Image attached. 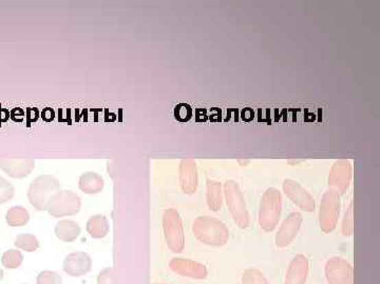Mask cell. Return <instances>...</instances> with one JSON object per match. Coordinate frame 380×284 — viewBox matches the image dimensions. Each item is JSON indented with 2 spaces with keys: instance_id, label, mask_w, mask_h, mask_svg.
Instances as JSON below:
<instances>
[{
  "instance_id": "1",
  "label": "cell",
  "mask_w": 380,
  "mask_h": 284,
  "mask_svg": "<svg viewBox=\"0 0 380 284\" xmlns=\"http://www.w3.org/2000/svg\"><path fill=\"white\" fill-rule=\"evenodd\" d=\"M193 234L198 240L207 246H225L229 240L228 227L215 217H198L193 224Z\"/></svg>"
},
{
  "instance_id": "2",
  "label": "cell",
  "mask_w": 380,
  "mask_h": 284,
  "mask_svg": "<svg viewBox=\"0 0 380 284\" xmlns=\"http://www.w3.org/2000/svg\"><path fill=\"white\" fill-rule=\"evenodd\" d=\"M281 211V193L275 188H270L262 196L260 203L259 223L262 230L273 232L279 223Z\"/></svg>"
},
{
  "instance_id": "3",
  "label": "cell",
  "mask_w": 380,
  "mask_h": 284,
  "mask_svg": "<svg viewBox=\"0 0 380 284\" xmlns=\"http://www.w3.org/2000/svg\"><path fill=\"white\" fill-rule=\"evenodd\" d=\"M224 196L227 207L236 224L240 229H248L250 223V213L238 182L235 180L225 182Z\"/></svg>"
},
{
  "instance_id": "4",
  "label": "cell",
  "mask_w": 380,
  "mask_h": 284,
  "mask_svg": "<svg viewBox=\"0 0 380 284\" xmlns=\"http://www.w3.org/2000/svg\"><path fill=\"white\" fill-rule=\"evenodd\" d=\"M58 191H60V182L54 176H39L29 187L28 199L37 211H45L51 197Z\"/></svg>"
},
{
  "instance_id": "5",
  "label": "cell",
  "mask_w": 380,
  "mask_h": 284,
  "mask_svg": "<svg viewBox=\"0 0 380 284\" xmlns=\"http://www.w3.org/2000/svg\"><path fill=\"white\" fill-rule=\"evenodd\" d=\"M163 230L169 250L176 254L181 253L185 248V235L181 217L176 209H167L163 215Z\"/></svg>"
},
{
  "instance_id": "6",
  "label": "cell",
  "mask_w": 380,
  "mask_h": 284,
  "mask_svg": "<svg viewBox=\"0 0 380 284\" xmlns=\"http://www.w3.org/2000/svg\"><path fill=\"white\" fill-rule=\"evenodd\" d=\"M340 195L333 190L325 192L319 209V224L322 232L329 234L336 229L340 215Z\"/></svg>"
},
{
  "instance_id": "7",
  "label": "cell",
  "mask_w": 380,
  "mask_h": 284,
  "mask_svg": "<svg viewBox=\"0 0 380 284\" xmlns=\"http://www.w3.org/2000/svg\"><path fill=\"white\" fill-rule=\"evenodd\" d=\"M82 201L78 194L72 191H58L47 203L46 209L51 216L64 217L78 214Z\"/></svg>"
},
{
  "instance_id": "8",
  "label": "cell",
  "mask_w": 380,
  "mask_h": 284,
  "mask_svg": "<svg viewBox=\"0 0 380 284\" xmlns=\"http://www.w3.org/2000/svg\"><path fill=\"white\" fill-rule=\"evenodd\" d=\"M324 273L330 284H354L352 266L344 258L333 257L328 260Z\"/></svg>"
},
{
  "instance_id": "9",
  "label": "cell",
  "mask_w": 380,
  "mask_h": 284,
  "mask_svg": "<svg viewBox=\"0 0 380 284\" xmlns=\"http://www.w3.org/2000/svg\"><path fill=\"white\" fill-rule=\"evenodd\" d=\"M352 180V166L346 159H339L333 164L329 176L331 190L338 194H344L350 187Z\"/></svg>"
},
{
  "instance_id": "10",
  "label": "cell",
  "mask_w": 380,
  "mask_h": 284,
  "mask_svg": "<svg viewBox=\"0 0 380 284\" xmlns=\"http://www.w3.org/2000/svg\"><path fill=\"white\" fill-rule=\"evenodd\" d=\"M283 192L302 211H309V213L315 211L316 203L314 198L299 182L292 179L284 180Z\"/></svg>"
},
{
  "instance_id": "11",
  "label": "cell",
  "mask_w": 380,
  "mask_h": 284,
  "mask_svg": "<svg viewBox=\"0 0 380 284\" xmlns=\"http://www.w3.org/2000/svg\"><path fill=\"white\" fill-rule=\"evenodd\" d=\"M302 215L298 211H294L285 218L276 235V246L278 248H285L292 244L296 238L302 225Z\"/></svg>"
},
{
  "instance_id": "12",
  "label": "cell",
  "mask_w": 380,
  "mask_h": 284,
  "mask_svg": "<svg viewBox=\"0 0 380 284\" xmlns=\"http://www.w3.org/2000/svg\"><path fill=\"white\" fill-rule=\"evenodd\" d=\"M169 268L174 273L190 279H206L209 275L206 266L195 260L185 259V258H172L169 262Z\"/></svg>"
},
{
  "instance_id": "13",
  "label": "cell",
  "mask_w": 380,
  "mask_h": 284,
  "mask_svg": "<svg viewBox=\"0 0 380 284\" xmlns=\"http://www.w3.org/2000/svg\"><path fill=\"white\" fill-rule=\"evenodd\" d=\"M0 168L10 177L23 179L32 173L35 160L32 158H3L0 160Z\"/></svg>"
},
{
  "instance_id": "14",
  "label": "cell",
  "mask_w": 380,
  "mask_h": 284,
  "mask_svg": "<svg viewBox=\"0 0 380 284\" xmlns=\"http://www.w3.org/2000/svg\"><path fill=\"white\" fill-rule=\"evenodd\" d=\"M92 259L85 252H74L64 258V271L72 277H82L91 271Z\"/></svg>"
},
{
  "instance_id": "15",
  "label": "cell",
  "mask_w": 380,
  "mask_h": 284,
  "mask_svg": "<svg viewBox=\"0 0 380 284\" xmlns=\"http://www.w3.org/2000/svg\"><path fill=\"white\" fill-rule=\"evenodd\" d=\"M180 185L187 195H193L198 188L197 164L193 159H184L180 164Z\"/></svg>"
},
{
  "instance_id": "16",
  "label": "cell",
  "mask_w": 380,
  "mask_h": 284,
  "mask_svg": "<svg viewBox=\"0 0 380 284\" xmlns=\"http://www.w3.org/2000/svg\"><path fill=\"white\" fill-rule=\"evenodd\" d=\"M309 272V259L305 255H297L289 263L284 284H305Z\"/></svg>"
},
{
  "instance_id": "17",
  "label": "cell",
  "mask_w": 380,
  "mask_h": 284,
  "mask_svg": "<svg viewBox=\"0 0 380 284\" xmlns=\"http://www.w3.org/2000/svg\"><path fill=\"white\" fill-rule=\"evenodd\" d=\"M78 187L86 194H99L104 189V179L101 175L94 172H87L80 176Z\"/></svg>"
},
{
  "instance_id": "18",
  "label": "cell",
  "mask_w": 380,
  "mask_h": 284,
  "mask_svg": "<svg viewBox=\"0 0 380 284\" xmlns=\"http://www.w3.org/2000/svg\"><path fill=\"white\" fill-rule=\"evenodd\" d=\"M80 227L75 221L62 220L56 224V237L64 242H72L80 236Z\"/></svg>"
},
{
  "instance_id": "19",
  "label": "cell",
  "mask_w": 380,
  "mask_h": 284,
  "mask_svg": "<svg viewBox=\"0 0 380 284\" xmlns=\"http://www.w3.org/2000/svg\"><path fill=\"white\" fill-rule=\"evenodd\" d=\"M222 185L220 182L215 180H207L206 201L209 209L218 211L222 207L223 201Z\"/></svg>"
},
{
  "instance_id": "20",
  "label": "cell",
  "mask_w": 380,
  "mask_h": 284,
  "mask_svg": "<svg viewBox=\"0 0 380 284\" xmlns=\"http://www.w3.org/2000/svg\"><path fill=\"white\" fill-rule=\"evenodd\" d=\"M87 232L94 239H102L109 232V222L104 215H94L86 225Z\"/></svg>"
},
{
  "instance_id": "21",
  "label": "cell",
  "mask_w": 380,
  "mask_h": 284,
  "mask_svg": "<svg viewBox=\"0 0 380 284\" xmlns=\"http://www.w3.org/2000/svg\"><path fill=\"white\" fill-rule=\"evenodd\" d=\"M29 219H30V214H29L28 209L21 205L12 207L5 215V221L8 224L13 227H23V225L27 224Z\"/></svg>"
},
{
  "instance_id": "22",
  "label": "cell",
  "mask_w": 380,
  "mask_h": 284,
  "mask_svg": "<svg viewBox=\"0 0 380 284\" xmlns=\"http://www.w3.org/2000/svg\"><path fill=\"white\" fill-rule=\"evenodd\" d=\"M15 246L25 252H35L39 248V241L34 235L21 234L19 235L15 239Z\"/></svg>"
},
{
  "instance_id": "23",
  "label": "cell",
  "mask_w": 380,
  "mask_h": 284,
  "mask_svg": "<svg viewBox=\"0 0 380 284\" xmlns=\"http://www.w3.org/2000/svg\"><path fill=\"white\" fill-rule=\"evenodd\" d=\"M23 261V256L19 250H9L3 253L1 257V263L9 270H15L21 266Z\"/></svg>"
},
{
  "instance_id": "24",
  "label": "cell",
  "mask_w": 380,
  "mask_h": 284,
  "mask_svg": "<svg viewBox=\"0 0 380 284\" xmlns=\"http://www.w3.org/2000/svg\"><path fill=\"white\" fill-rule=\"evenodd\" d=\"M242 284H270L265 276L257 268H248L242 276Z\"/></svg>"
},
{
  "instance_id": "25",
  "label": "cell",
  "mask_w": 380,
  "mask_h": 284,
  "mask_svg": "<svg viewBox=\"0 0 380 284\" xmlns=\"http://www.w3.org/2000/svg\"><path fill=\"white\" fill-rule=\"evenodd\" d=\"M15 196V188L11 182L0 176V205L9 203Z\"/></svg>"
},
{
  "instance_id": "26",
  "label": "cell",
  "mask_w": 380,
  "mask_h": 284,
  "mask_svg": "<svg viewBox=\"0 0 380 284\" xmlns=\"http://www.w3.org/2000/svg\"><path fill=\"white\" fill-rule=\"evenodd\" d=\"M193 117V109L187 103H179L174 107V118L180 122H187Z\"/></svg>"
},
{
  "instance_id": "27",
  "label": "cell",
  "mask_w": 380,
  "mask_h": 284,
  "mask_svg": "<svg viewBox=\"0 0 380 284\" xmlns=\"http://www.w3.org/2000/svg\"><path fill=\"white\" fill-rule=\"evenodd\" d=\"M37 284H62V278L58 272L43 271L37 276Z\"/></svg>"
},
{
  "instance_id": "28",
  "label": "cell",
  "mask_w": 380,
  "mask_h": 284,
  "mask_svg": "<svg viewBox=\"0 0 380 284\" xmlns=\"http://www.w3.org/2000/svg\"><path fill=\"white\" fill-rule=\"evenodd\" d=\"M342 234L344 236H352L354 233V218H353V203H351L350 207L346 209L344 214V221H342Z\"/></svg>"
},
{
  "instance_id": "29",
  "label": "cell",
  "mask_w": 380,
  "mask_h": 284,
  "mask_svg": "<svg viewBox=\"0 0 380 284\" xmlns=\"http://www.w3.org/2000/svg\"><path fill=\"white\" fill-rule=\"evenodd\" d=\"M97 284H115L113 268H107L97 276Z\"/></svg>"
},
{
  "instance_id": "30",
  "label": "cell",
  "mask_w": 380,
  "mask_h": 284,
  "mask_svg": "<svg viewBox=\"0 0 380 284\" xmlns=\"http://www.w3.org/2000/svg\"><path fill=\"white\" fill-rule=\"evenodd\" d=\"M25 112V125L30 127L32 123L37 122V120H38L39 117H40V112L37 107H28Z\"/></svg>"
},
{
  "instance_id": "31",
  "label": "cell",
  "mask_w": 380,
  "mask_h": 284,
  "mask_svg": "<svg viewBox=\"0 0 380 284\" xmlns=\"http://www.w3.org/2000/svg\"><path fill=\"white\" fill-rule=\"evenodd\" d=\"M25 112L21 107H14L10 112V118L14 122H23L25 120Z\"/></svg>"
},
{
  "instance_id": "32",
  "label": "cell",
  "mask_w": 380,
  "mask_h": 284,
  "mask_svg": "<svg viewBox=\"0 0 380 284\" xmlns=\"http://www.w3.org/2000/svg\"><path fill=\"white\" fill-rule=\"evenodd\" d=\"M40 117L46 122H51V121L54 120V118H56V112H54L52 107H45L42 113H40Z\"/></svg>"
},
{
  "instance_id": "33",
  "label": "cell",
  "mask_w": 380,
  "mask_h": 284,
  "mask_svg": "<svg viewBox=\"0 0 380 284\" xmlns=\"http://www.w3.org/2000/svg\"><path fill=\"white\" fill-rule=\"evenodd\" d=\"M195 121L205 122L207 120V113L205 109H197L195 112Z\"/></svg>"
},
{
  "instance_id": "34",
  "label": "cell",
  "mask_w": 380,
  "mask_h": 284,
  "mask_svg": "<svg viewBox=\"0 0 380 284\" xmlns=\"http://www.w3.org/2000/svg\"><path fill=\"white\" fill-rule=\"evenodd\" d=\"M9 119V109H5V107H1V105H0V125H3V122H7Z\"/></svg>"
},
{
  "instance_id": "35",
  "label": "cell",
  "mask_w": 380,
  "mask_h": 284,
  "mask_svg": "<svg viewBox=\"0 0 380 284\" xmlns=\"http://www.w3.org/2000/svg\"><path fill=\"white\" fill-rule=\"evenodd\" d=\"M3 271L0 268V280L3 279Z\"/></svg>"
},
{
  "instance_id": "36",
  "label": "cell",
  "mask_w": 380,
  "mask_h": 284,
  "mask_svg": "<svg viewBox=\"0 0 380 284\" xmlns=\"http://www.w3.org/2000/svg\"><path fill=\"white\" fill-rule=\"evenodd\" d=\"M154 284H160V283H154Z\"/></svg>"
}]
</instances>
